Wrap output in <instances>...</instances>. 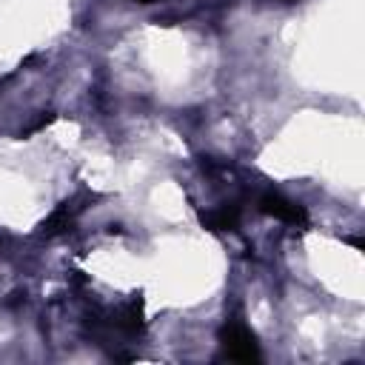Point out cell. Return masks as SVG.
Listing matches in <instances>:
<instances>
[{"instance_id": "6da1fadb", "label": "cell", "mask_w": 365, "mask_h": 365, "mask_svg": "<svg viewBox=\"0 0 365 365\" xmlns=\"http://www.w3.org/2000/svg\"><path fill=\"white\" fill-rule=\"evenodd\" d=\"M220 345H222V359H234V362H257L259 359V345H257L251 328L240 319H228L220 328Z\"/></svg>"}, {"instance_id": "7a4b0ae2", "label": "cell", "mask_w": 365, "mask_h": 365, "mask_svg": "<svg viewBox=\"0 0 365 365\" xmlns=\"http://www.w3.org/2000/svg\"><path fill=\"white\" fill-rule=\"evenodd\" d=\"M257 205H259L262 214H268V217H274V220H279V222H288V225H297V228H305V225H308V211H305L299 202L282 197L279 191H265V194H259Z\"/></svg>"}, {"instance_id": "3957f363", "label": "cell", "mask_w": 365, "mask_h": 365, "mask_svg": "<svg viewBox=\"0 0 365 365\" xmlns=\"http://www.w3.org/2000/svg\"><path fill=\"white\" fill-rule=\"evenodd\" d=\"M108 325L117 328V331H123V334H128V336L143 334V328H145V322H143V299L140 297H131L125 305H120L114 311V317L108 319Z\"/></svg>"}, {"instance_id": "277c9868", "label": "cell", "mask_w": 365, "mask_h": 365, "mask_svg": "<svg viewBox=\"0 0 365 365\" xmlns=\"http://www.w3.org/2000/svg\"><path fill=\"white\" fill-rule=\"evenodd\" d=\"M200 222L208 231H234L237 222H240V205L237 202H225V205H220L214 211H202Z\"/></svg>"}, {"instance_id": "5b68a950", "label": "cell", "mask_w": 365, "mask_h": 365, "mask_svg": "<svg viewBox=\"0 0 365 365\" xmlns=\"http://www.w3.org/2000/svg\"><path fill=\"white\" fill-rule=\"evenodd\" d=\"M83 205H77L74 200L71 202H63L43 225H40V234H46V237H57V234H63V231H68L71 225H74V217H77V211H80Z\"/></svg>"}, {"instance_id": "8992f818", "label": "cell", "mask_w": 365, "mask_h": 365, "mask_svg": "<svg viewBox=\"0 0 365 365\" xmlns=\"http://www.w3.org/2000/svg\"><path fill=\"white\" fill-rule=\"evenodd\" d=\"M134 3H157V0H134Z\"/></svg>"}, {"instance_id": "52a82bcc", "label": "cell", "mask_w": 365, "mask_h": 365, "mask_svg": "<svg viewBox=\"0 0 365 365\" xmlns=\"http://www.w3.org/2000/svg\"><path fill=\"white\" fill-rule=\"evenodd\" d=\"M277 3H294V0H277Z\"/></svg>"}, {"instance_id": "ba28073f", "label": "cell", "mask_w": 365, "mask_h": 365, "mask_svg": "<svg viewBox=\"0 0 365 365\" xmlns=\"http://www.w3.org/2000/svg\"><path fill=\"white\" fill-rule=\"evenodd\" d=\"M0 242H3V237H0Z\"/></svg>"}]
</instances>
